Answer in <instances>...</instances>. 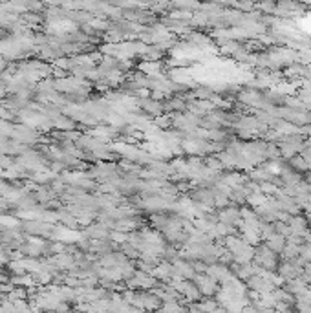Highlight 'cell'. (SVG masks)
<instances>
[{
  "label": "cell",
  "instance_id": "1",
  "mask_svg": "<svg viewBox=\"0 0 311 313\" xmlns=\"http://www.w3.org/2000/svg\"><path fill=\"white\" fill-rule=\"evenodd\" d=\"M2 95H4V90H2V88H0V97H2Z\"/></svg>",
  "mask_w": 311,
  "mask_h": 313
}]
</instances>
